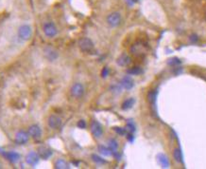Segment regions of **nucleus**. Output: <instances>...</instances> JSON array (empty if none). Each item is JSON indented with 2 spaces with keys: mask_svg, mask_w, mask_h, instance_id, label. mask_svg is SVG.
I'll list each match as a JSON object with an SVG mask.
<instances>
[{
  "mask_svg": "<svg viewBox=\"0 0 206 169\" xmlns=\"http://www.w3.org/2000/svg\"><path fill=\"white\" fill-rule=\"evenodd\" d=\"M43 31L45 32V34L49 38H52L54 36L57 35L58 33V30H57V27L55 26V24L53 22H46L45 24H43Z\"/></svg>",
  "mask_w": 206,
  "mask_h": 169,
  "instance_id": "1",
  "label": "nucleus"
},
{
  "mask_svg": "<svg viewBox=\"0 0 206 169\" xmlns=\"http://www.w3.org/2000/svg\"><path fill=\"white\" fill-rule=\"evenodd\" d=\"M31 34H32L31 28L28 25H22L18 29V36L22 40H24V41L29 40L31 37Z\"/></svg>",
  "mask_w": 206,
  "mask_h": 169,
  "instance_id": "2",
  "label": "nucleus"
},
{
  "mask_svg": "<svg viewBox=\"0 0 206 169\" xmlns=\"http://www.w3.org/2000/svg\"><path fill=\"white\" fill-rule=\"evenodd\" d=\"M121 14L119 12H112V13H110L109 15L107 16V23L114 28V27H117V26H119L120 23H121Z\"/></svg>",
  "mask_w": 206,
  "mask_h": 169,
  "instance_id": "3",
  "label": "nucleus"
},
{
  "mask_svg": "<svg viewBox=\"0 0 206 169\" xmlns=\"http://www.w3.org/2000/svg\"><path fill=\"white\" fill-rule=\"evenodd\" d=\"M79 47L82 51H84V52H90V51H92L94 49V43L91 39L84 37V38L79 39Z\"/></svg>",
  "mask_w": 206,
  "mask_h": 169,
  "instance_id": "4",
  "label": "nucleus"
},
{
  "mask_svg": "<svg viewBox=\"0 0 206 169\" xmlns=\"http://www.w3.org/2000/svg\"><path fill=\"white\" fill-rule=\"evenodd\" d=\"M28 138H29V134L28 132H26L25 130H19L16 135H15V139H14V141L17 144H25L27 143L28 141Z\"/></svg>",
  "mask_w": 206,
  "mask_h": 169,
  "instance_id": "5",
  "label": "nucleus"
},
{
  "mask_svg": "<svg viewBox=\"0 0 206 169\" xmlns=\"http://www.w3.org/2000/svg\"><path fill=\"white\" fill-rule=\"evenodd\" d=\"M43 55L48 61H55L59 57L58 51L51 47H46L43 49Z\"/></svg>",
  "mask_w": 206,
  "mask_h": 169,
  "instance_id": "6",
  "label": "nucleus"
},
{
  "mask_svg": "<svg viewBox=\"0 0 206 169\" xmlns=\"http://www.w3.org/2000/svg\"><path fill=\"white\" fill-rule=\"evenodd\" d=\"M84 93V86L80 83H76L71 87V95L75 98H80Z\"/></svg>",
  "mask_w": 206,
  "mask_h": 169,
  "instance_id": "7",
  "label": "nucleus"
},
{
  "mask_svg": "<svg viewBox=\"0 0 206 169\" xmlns=\"http://www.w3.org/2000/svg\"><path fill=\"white\" fill-rule=\"evenodd\" d=\"M48 127L52 129H58L62 124V119L57 115H50L47 120Z\"/></svg>",
  "mask_w": 206,
  "mask_h": 169,
  "instance_id": "8",
  "label": "nucleus"
},
{
  "mask_svg": "<svg viewBox=\"0 0 206 169\" xmlns=\"http://www.w3.org/2000/svg\"><path fill=\"white\" fill-rule=\"evenodd\" d=\"M91 132L95 138H100L103 134V129L101 124L98 121H93L91 123Z\"/></svg>",
  "mask_w": 206,
  "mask_h": 169,
  "instance_id": "9",
  "label": "nucleus"
},
{
  "mask_svg": "<svg viewBox=\"0 0 206 169\" xmlns=\"http://www.w3.org/2000/svg\"><path fill=\"white\" fill-rule=\"evenodd\" d=\"M27 132H28L29 136L33 138L34 140H39L42 136V130H41L40 127L37 126V124H32V126L29 127Z\"/></svg>",
  "mask_w": 206,
  "mask_h": 169,
  "instance_id": "10",
  "label": "nucleus"
},
{
  "mask_svg": "<svg viewBox=\"0 0 206 169\" xmlns=\"http://www.w3.org/2000/svg\"><path fill=\"white\" fill-rule=\"evenodd\" d=\"M39 160H40L39 154L34 152V151L29 152L27 155V157H26L27 164H29V165H31V166H34V165L37 164L39 163Z\"/></svg>",
  "mask_w": 206,
  "mask_h": 169,
  "instance_id": "11",
  "label": "nucleus"
},
{
  "mask_svg": "<svg viewBox=\"0 0 206 169\" xmlns=\"http://www.w3.org/2000/svg\"><path fill=\"white\" fill-rule=\"evenodd\" d=\"M120 86L121 87H123V89L127 90H131L132 87H134V80H132L130 76H125L121 79L120 81Z\"/></svg>",
  "mask_w": 206,
  "mask_h": 169,
  "instance_id": "12",
  "label": "nucleus"
},
{
  "mask_svg": "<svg viewBox=\"0 0 206 169\" xmlns=\"http://www.w3.org/2000/svg\"><path fill=\"white\" fill-rule=\"evenodd\" d=\"M38 154H39L40 158H42L43 160H47V159H48L52 156V151H51V149L47 148V146H39Z\"/></svg>",
  "mask_w": 206,
  "mask_h": 169,
  "instance_id": "13",
  "label": "nucleus"
},
{
  "mask_svg": "<svg viewBox=\"0 0 206 169\" xmlns=\"http://www.w3.org/2000/svg\"><path fill=\"white\" fill-rule=\"evenodd\" d=\"M3 155L7 158V160H9L11 163H17L20 160V155L15 152V151H8L3 153Z\"/></svg>",
  "mask_w": 206,
  "mask_h": 169,
  "instance_id": "14",
  "label": "nucleus"
},
{
  "mask_svg": "<svg viewBox=\"0 0 206 169\" xmlns=\"http://www.w3.org/2000/svg\"><path fill=\"white\" fill-rule=\"evenodd\" d=\"M130 57L128 55V54H121L118 58H117V60H116V63L117 65H119L121 66V67H126V66L130 65Z\"/></svg>",
  "mask_w": 206,
  "mask_h": 169,
  "instance_id": "15",
  "label": "nucleus"
},
{
  "mask_svg": "<svg viewBox=\"0 0 206 169\" xmlns=\"http://www.w3.org/2000/svg\"><path fill=\"white\" fill-rule=\"evenodd\" d=\"M146 52L145 51V48L143 45H140V44H135L131 47V53L134 54L136 56L138 55H142Z\"/></svg>",
  "mask_w": 206,
  "mask_h": 169,
  "instance_id": "16",
  "label": "nucleus"
},
{
  "mask_svg": "<svg viewBox=\"0 0 206 169\" xmlns=\"http://www.w3.org/2000/svg\"><path fill=\"white\" fill-rule=\"evenodd\" d=\"M158 161H159L160 164L163 166L164 168H168L169 167V160L165 155V154H159V155H158Z\"/></svg>",
  "mask_w": 206,
  "mask_h": 169,
  "instance_id": "17",
  "label": "nucleus"
},
{
  "mask_svg": "<svg viewBox=\"0 0 206 169\" xmlns=\"http://www.w3.org/2000/svg\"><path fill=\"white\" fill-rule=\"evenodd\" d=\"M56 169H67L69 168V164L63 159H58L55 163Z\"/></svg>",
  "mask_w": 206,
  "mask_h": 169,
  "instance_id": "18",
  "label": "nucleus"
},
{
  "mask_svg": "<svg viewBox=\"0 0 206 169\" xmlns=\"http://www.w3.org/2000/svg\"><path fill=\"white\" fill-rule=\"evenodd\" d=\"M134 103H135V101H134V98H129V99H127V100H125V101L123 102V104H122V109H124V110H128V109L131 108L132 106L134 105Z\"/></svg>",
  "mask_w": 206,
  "mask_h": 169,
  "instance_id": "19",
  "label": "nucleus"
},
{
  "mask_svg": "<svg viewBox=\"0 0 206 169\" xmlns=\"http://www.w3.org/2000/svg\"><path fill=\"white\" fill-rule=\"evenodd\" d=\"M108 145H109V148L112 150L113 153L116 152L117 149H118V144H117L116 140L114 139H110L108 141Z\"/></svg>",
  "mask_w": 206,
  "mask_h": 169,
  "instance_id": "20",
  "label": "nucleus"
},
{
  "mask_svg": "<svg viewBox=\"0 0 206 169\" xmlns=\"http://www.w3.org/2000/svg\"><path fill=\"white\" fill-rule=\"evenodd\" d=\"M98 151L102 154V155L104 156H111L113 155V152L112 150L109 148V146H104V145H99L98 146Z\"/></svg>",
  "mask_w": 206,
  "mask_h": 169,
  "instance_id": "21",
  "label": "nucleus"
},
{
  "mask_svg": "<svg viewBox=\"0 0 206 169\" xmlns=\"http://www.w3.org/2000/svg\"><path fill=\"white\" fill-rule=\"evenodd\" d=\"M173 157L177 163H182V154L181 149L176 148L173 152Z\"/></svg>",
  "mask_w": 206,
  "mask_h": 169,
  "instance_id": "22",
  "label": "nucleus"
},
{
  "mask_svg": "<svg viewBox=\"0 0 206 169\" xmlns=\"http://www.w3.org/2000/svg\"><path fill=\"white\" fill-rule=\"evenodd\" d=\"M128 74L130 75H139L142 73V69L140 67H132L127 70Z\"/></svg>",
  "mask_w": 206,
  "mask_h": 169,
  "instance_id": "23",
  "label": "nucleus"
},
{
  "mask_svg": "<svg viewBox=\"0 0 206 169\" xmlns=\"http://www.w3.org/2000/svg\"><path fill=\"white\" fill-rule=\"evenodd\" d=\"M156 97H157V90H152L149 93L148 95V98L150 103L152 106H155V103H156Z\"/></svg>",
  "mask_w": 206,
  "mask_h": 169,
  "instance_id": "24",
  "label": "nucleus"
},
{
  "mask_svg": "<svg viewBox=\"0 0 206 169\" xmlns=\"http://www.w3.org/2000/svg\"><path fill=\"white\" fill-rule=\"evenodd\" d=\"M92 160L95 161V163H97L98 164H106V161L104 159H102L101 157L98 156V155H92Z\"/></svg>",
  "mask_w": 206,
  "mask_h": 169,
  "instance_id": "25",
  "label": "nucleus"
},
{
  "mask_svg": "<svg viewBox=\"0 0 206 169\" xmlns=\"http://www.w3.org/2000/svg\"><path fill=\"white\" fill-rule=\"evenodd\" d=\"M167 64L169 66H177L181 64V61L178 59V58H171V59H169L167 61Z\"/></svg>",
  "mask_w": 206,
  "mask_h": 169,
  "instance_id": "26",
  "label": "nucleus"
},
{
  "mask_svg": "<svg viewBox=\"0 0 206 169\" xmlns=\"http://www.w3.org/2000/svg\"><path fill=\"white\" fill-rule=\"evenodd\" d=\"M114 130L116 132L117 134H119L121 136L126 134V128H123V127H114Z\"/></svg>",
  "mask_w": 206,
  "mask_h": 169,
  "instance_id": "27",
  "label": "nucleus"
},
{
  "mask_svg": "<svg viewBox=\"0 0 206 169\" xmlns=\"http://www.w3.org/2000/svg\"><path fill=\"white\" fill-rule=\"evenodd\" d=\"M127 129L130 131V133H132V132L135 131V126H134V123H132L131 121H129L127 123Z\"/></svg>",
  "mask_w": 206,
  "mask_h": 169,
  "instance_id": "28",
  "label": "nucleus"
},
{
  "mask_svg": "<svg viewBox=\"0 0 206 169\" xmlns=\"http://www.w3.org/2000/svg\"><path fill=\"white\" fill-rule=\"evenodd\" d=\"M77 126L79 128H82V129H84L86 127V123L84 120H79L77 123Z\"/></svg>",
  "mask_w": 206,
  "mask_h": 169,
  "instance_id": "29",
  "label": "nucleus"
},
{
  "mask_svg": "<svg viewBox=\"0 0 206 169\" xmlns=\"http://www.w3.org/2000/svg\"><path fill=\"white\" fill-rule=\"evenodd\" d=\"M198 40V36L197 34H192V35H190V41H191V42L196 43Z\"/></svg>",
  "mask_w": 206,
  "mask_h": 169,
  "instance_id": "30",
  "label": "nucleus"
},
{
  "mask_svg": "<svg viewBox=\"0 0 206 169\" xmlns=\"http://www.w3.org/2000/svg\"><path fill=\"white\" fill-rule=\"evenodd\" d=\"M109 74V69L108 68H104L102 69V72H101V75H102V77H107V75Z\"/></svg>",
  "mask_w": 206,
  "mask_h": 169,
  "instance_id": "31",
  "label": "nucleus"
},
{
  "mask_svg": "<svg viewBox=\"0 0 206 169\" xmlns=\"http://www.w3.org/2000/svg\"><path fill=\"white\" fill-rule=\"evenodd\" d=\"M127 139L129 140L130 142H132V141H134V136H132V133H130V134L127 136Z\"/></svg>",
  "mask_w": 206,
  "mask_h": 169,
  "instance_id": "32",
  "label": "nucleus"
},
{
  "mask_svg": "<svg viewBox=\"0 0 206 169\" xmlns=\"http://www.w3.org/2000/svg\"><path fill=\"white\" fill-rule=\"evenodd\" d=\"M132 1H134V2H137V1H138V0H132Z\"/></svg>",
  "mask_w": 206,
  "mask_h": 169,
  "instance_id": "33",
  "label": "nucleus"
},
{
  "mask_svg": "<svg viewBox=\"0 0 206 169\" xmlns=\"http://www.w3.org/2000/svg\"><path fill=\"white\" fill-rule=\"evenodd\" d=\"M205 20H206V14H205Z\"/></svg>",
  "mask_w": 206,
  "mask_h": 169,
  "instance_id": "34",
  "label": "nucleus"
}]
</instances>
